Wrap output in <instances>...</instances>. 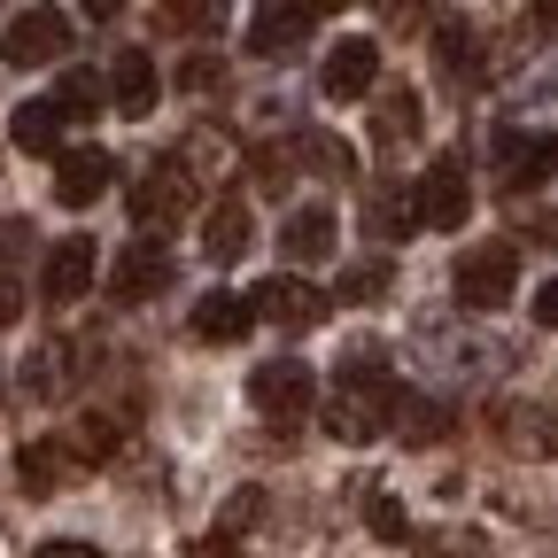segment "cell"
<instances>
[{
	"label": "cell",
	"mask_w": 558,
	"mask_h": 558,
	"mask_svg": "<svg viewBox=\"0 0 558 558\" xmlns=\"http://www.w3.org/2000/svg\"><path fill=\"white\" fill-rule=\"evenodd\" d=\"M411 209H418V233H458L473 218V179L458 156H435L427 171L411 179Z\"/></svg>",
	"instance_id": "4"
},
{
	"label": "cell",
	"mask_w": 558,
	"mask_h": 558,
	"mask_svg": "<svg viewBox=\"0 0 558 558\" xmlns=\"http://www.w3.org/2000/svg\"><path fill=\"white\" fill-rule=\"evenodd\" d=\"M94 264H101V256H94L86 233L54 241V248H47V271H39V295H47V303H78V295L94 288Z\"/></svg>",
	"instance_id": "14"
},
{
	"label": "cell",
	"mask_w": 558,
	"mask_h": 558,
	"mask_svg": "<svg viewBox=\"0 0 558 558\" xmlns=\"http://www.w3.org/2000/svg\"><path fill=\"white\" fill-rule=\"evenodd\" d=\"M396 435H403V442H450V435H458V418H450V403H435V396H403Z\"/></svg>",
	"instance_id": "21"
},
{
	"label": "cell",
	"mask_w": 558,
	"mask_h": 558,
	"mask_svg": "<svg viewBox=\"0 0 558 558\" xmlns=\"http://www.w3.org/2000/svg\"><path fill=\"white\" fill-rule=\"evenodd\" d=\"M256 318L303 333V326H318V318H326V295L311 288L303 271H279V279H264V288H256Z\"/></svg>",
	"instance_id": "11"
},
{
	"label": "cell",
	"mask_w": 558,
	"mask_h": 558,
	"mask_svg": "<svg viewBox=\"0 0 558 558\" xmlns=\"http://www.w3.org/2000/svg\"><path fill=\"white\" fill-rule=\"evenodd\" d=\"M256 326V295H233V288H209L202 303H194V333L202 341H241Z\"/></svg>",
	"instance_id": "17"
},
{
	"label": "cell",
	"mask_w": 558,
	"mask_h": 558,
	"mask_svg": "<svg viewBox=\"0 0 558 558\" xmlns=\"http://www.w3.org/2000/svg\"><path fill=\"white\" fill-rule=\"evenodd\" d=\"M248 403L264 411V427L295 435L303 418L318 411V373H311L303 357H264V365L248 373Z\"/></svg>",
	"instance_id": "2"
},
{
	"label": "cell",
	"mask_w": 558,
	"mask_h": 558,
	"mask_svg": "<svg viewBox=\"0 0 558 558\" xmlns=\"http://www.w3.org/2000/svg\"><path fill=\"white\" fill-rule=\"evenodd\" d=\"M435 62L450 70V78H481V70H488V62L473 54V32H465V24H442V39H435Z\"/></svg>",
	"instance_id": "29"
},
{
	"label": "cell",
	"mask_w": 558,
	"mask_h": 558,
	"mask_svg": "<svg viewBox=\"0 0 558 558\" xmlns=\"http://www.w3.org/2000/svg\"><path fill=\"white\" fill-rule=\"evenodd\" d=\"M303 39H311V9L264 0V9L248 16V54H264V62H288V54H303Z\"/></svg>",
	"instance_id": "13"
},
{
	"label": "cell",
	"mask_w": 558,
	"mask_h": 558,
	"mask_svg": "<svg viewBox=\"0 0 558 558\" xmlns=\"http://www.w3.org/2000/svg\"><path fill=\"white\" fill-rule=\"evenodd\" d=\"M488 156H497V179H505L512 194H527V186L558 179V132H520V124H505L497 140H488Z\"/></svg>",
	"instance_id": "7"
},
{
	"label": "cell",
	"mask_w": 558,
	"mask_h": 558,
	"mask_svg": "<svg viewBox=\"0 0 558 558\" xmlns=\"http://www.w3.org/2000/svg\"><path fill=\"white\" fill-rule=\"evenodd\" d=\"M380 86V39H333V54H326V70H318V94L326 101H365Z\"/></svg>",
	"instance_id": "9"
},
{
	"label": "cell",
	"mask_w": 558,
	"mask_h": 558,
	"mask_svg": "<svg viewBox=\"0 0 558 558\" xmlns=\"http://www.w3.org/2000/svg\"><path fill=\"white\" fill-rule=\"evenodd\" d=\"M62 54H70V16L62 9H16L9 32H0V62H16V70L62 62Z\"/></svg>",
	"instance_id": "8"
},
{
	"label": "cell",
	"mask_w": 558,
	"mask_h": 558,
	"mask_svg": "<svg viewBox=\"0 0 558 558\" xmlns=\"http://www.w3.org/2000/svg\"><path fill=\"white\" fill-rule=\"evenodd\" d=\"M16 256H32V218H0V271Z\"/></svg>",
	"instance_id": "32"
},
{
	"label": "cell",
	"mask_w": 558,
	"mask_h": 558,
	"mask_svg": "<svg viewBox=\"0 0 558 558\" xmlns=\"http://www.w3.org/2000/svg\"><path fill=\"white\" fill-rule=\"evenodd\" d=\"M62 109V124H78V117H101L109 109V70H62V86L47 94Z\"/></svg>",
	"instance_id": "20"
},
{
	"label": "cell",
	"mask_w": 558,
	"mask_h": 558,
	"mask_svg": "<svg viewBox=\"0 0 558 558\" xmlns=\"http://www.w3.org/2000/svg\"><path fill=\"white\" fill-rule=\"evenodd\" d=\"M388 288H396L388 256H365V264H349V279H341V303H380Z\"/></svg>",
	"instance_id": "28"
},
{
	"label": "cell",
	"mask_w": 558,
	"mask_h": 558,
	"mask_svg": "<svg viewBox=\"0 0 558 558\" xmlns=\"http://www.w3.org/2000/svg\"><path fill=\"white\" fill-rule=\"evenodd\" d=\"M365 520H373V535L380 543H418V527H411V512L388 497V488H365Z\"/></svg>",
	"instance_id": "27"
},
{
	"label": "cell",
	"mask_w": 558,
	"mask_h": 558,
	"mask_svg": "<svg viewBox=\"0 0 558 558\" xmlns=\"http://www.w3.org/2000/svg\"><path fill=\"white\" fill-rule=\"evenodd\" d=\"M70 349H78V341H47V349H32V365H24V388H32V396H62V380H70Z\"/></svg>",
	"instance_id": "26"
},
{
	"label": "cell",
	"mask_w": 558,
	"mask_h": 558,
	"mask_svg": "<svg viewBox=\"0 0 558 558\" xmlns=\"http://www.w3.org/2000/svg\"><path fill=\"white\" fill-rule=\"evenodd\" d=\"M171 279H179V256H171L163 241H148V233L109 256V295H117V303H156Z\"/></svg>",
	"instance_id": "6"
},
{
	"label": "cell",
	"mask_w": 558,
	"mask_h": 558,
	"mask_svg": "<svg viewBox=\"0 0 558 558\" xmlns=\"http://www.w3.org/2000/svg\"><path fill=\"white\" fill-rule=\"evenodd\" d=\"M411 132H418V94L411 86H388L380 109H373V140H380V148H403Z\"/></svg>",
	"instance_id": "23"
},
{
	"label": "cell",
	"mask_w": 558,
	"mask_h": 558,
	"mask_svg": "<svg viewBox=\"0 0 558 558\" xmlns=\"http://www.w3.org/2000/svg\"><path fill=\"white\" fill-rule=\"evenodd\" d=\"M109 101H117V117H148V109L163 101V70H156L148 47H124V54L109 62Z\"/></svg>",
	"instance_id": "12"
},
{
	"label": "cell",
	"mask_w": 558,
	"mask_h": 558,
	"mask_svg": "<svg viewBox=\"0 0 558 558\" xmlns=\"http://www.w3.org/2000/svg\"><path fill=\"white\" fill-rule=\"evenodd\" d=\"M512 288H520V248L512 241H481V248H465L450 264V295L465 311H505Z\"/></svg>",
	"instance_id": "3"
},
{
	"label": "cell",
	"mask_w": 558,
	"mask_h": 558,
	"mask_svg": "<svg viewBox=\"0 0 558 558\" xmlns=\"http://www.w3.org/2000/svg\"><path fill=\"white\" fill-rule=\"evenodd\" d=\"M16 473H24V497H54V488L78 473V450H70V442H24Z\"/></svg>",
	"instance_id": "19"
},
{
	"label": "cell",
	"mask_w": 558,
	"mask_h": 558,
	"mask_svg": "<svg viewBox=\"0 0 558 558\" xmlns=\"http://www.w3.org/2000/svg\"><path fill=\"white\" fill-rule=\"evenodd\" d=\"M535 326H550V333H558V271L535 288Z\"/></svg>",
	"instance_id": "34"
},
{
	"label": "cell",
	"mask_w": 558,
	"mask_h": 558,
	"mask_svg": "<svg viewBox=\"0 0 558 558\" xmlns=\"http://www.w3.org/2000/svg\"><path fill=\"white\" fill-rule=\"evenodd\" d=\"M365 226H373L380 241H403V233H418L411 186H373V202H365Z\"/></svg>",
	"instance_id": "22"
},
{
	"label": "cell",
	"mask_w": 558,
	"mask_h": 558,
	"mask_svg": "<svg viewBox=\"0 0 558 558\" xmlns=\"http://www.w3.org/2000/svg\"><path fill=\"white\" fill-rule=\"evenodd\" d=\"M171 86H179V94H218V86H226V62H218V54H194V62L171 70Z\"/></svg>",
	"instance_id": "30"
},
{
	"label": "cell",
	"mask_w": 558,
	"mask_h": 558,
	"mask_svg": "<svg viewBox=\"0 0 558 558\" xmlns=\"http://www.w3.org/2000/svg\"><path fill=\"white\" fill-rule=\"evenodd\" d=\"M163 24H171V32H218L226 16H218V9H163Z\"/></svg>",
	"instance_id": "33"
},
{
	"label": "cell",
	"mask_w": 558,
	"mask_h": 558,
	"mask_svg": "<svg viewBox=\"0 0 558 558\" xmlns=\"http://www.w3.org/2000/svg\"><path fill=\"white\" fill-rule=\"evenodd\" d=\"M32 558H101V550H94V543H39Z\"/></svg>",
	"instance_id": "35"
},
{
	"label": "cell",
	"mask_w": 558,
	"mask_h": 558,
	"mask_svg": "<svg viewBox=\"0 0 558 558\" xmlns=\"http://www.w3.org/2000/svg\"><path fill=\"white\" fill-rule=\"evenodd\" d=\"M403 380L388 365V349L380 341H357V349H341L333 357V396H326V435L349 442V450H365L380 435H396V411H403Z\"/></svg>",
	"instance_id": "1"
},
{
	"label": "cell",
	"mask_w": 558,
	"mask_h": 558,
	"mask_svg": "<svg viewBox=\"0 0 558 558\" xmlns=\"http://www.w3.org/2000/svg\"><path fill=\"white\" fill-rule=\"evenodd\" d=\"M9 132H16V148H32V156H54V140H62V109H54V101H24Z\"/></svg>",
	"instance_id": "24"
},
{
	"label": "cell",
	"mask_w": 558,
	"mask_h": 558,
	"mask_svg": "<svg viewBox=\"0 0 558 558\" xmlns=\"http://www.w3.org/2000/svg\"><path fill=\"white\" fill-rule=\"evenodd\" d=\"M497 435H505L512 450L543 458V450H558V418H550L543 403H497Z\"/></svg>",
	"instance_id": "18"
},
{
	"label": "cell",
	"mask_w": 558,
	"mask_h": 558,
	"mask_svg": "<svg viewBox=\"0 0 558 558\" xmlns=\"http://www.w3.org/2000/svg\"><path fill=\"white\" fill-rule=\"evenodd\" d=\"M256 520H264V488H241V497H226V512H218V543H202V558H218L226 543H241Z\"/></svg>",
	"instance_id": "25"
},
{
	"label": "cell",
	"mask_w": 558,
	"mask_h": 558,
	"mask_svg": "<svg viewBox=\"0 0 558 558\" xmlns=\"http://www.w3.org/2000/svg\"><path fill=\"white\" fill-rule=\"evenodd\" d=\"M24 318V288H9V279H0V326H16Z\"/></svg>",
	"instance_id": "36"
},
{
	"label": "cell",
	"mask_w": 558,
	"mask_h": 558,
	"mask_svg": "<svg viewBox=\"0 0 558 558\" xmlns=\"http://www.w3.org/2000/svg\"><path fill=\"white\" fill-rule=\"evenodd\" d=\"M109 179H117V156H101V148H70V156L54 163V202H62V209H94V202L109 194Z\"/></svg>",
	"instance_id": "15"
},
{
	"label": "cell",
	"mask_w": 558,
	"mask_h": 558,
	"mask_svg": "<svg viewBox=\"0 0 558 558\" xmlns=\"http://www.w3.org/2000/svg\"><path fill=\"white\" fill-rule=\"evenodd\" d=\"M248 248H256V218H248L241 202H218V209H209V226H202V256L226 271V264H241Z\"/></svg>",
	"instance_id": "16"
},
{
	"label": "cell",
	"mask_w": 558,
	"mask_h": 558,
	"mask_svg": "<svg viewBox=\"0 0 558 558\" xmlns=\"http://www.w3.org/2000/svg\"><path fill=\"white\" fill-rule=\"evenodd\" d=\"M411 550H418V558H481V535H465V527H435V535H418Z\"/></svg>",
	"instance_id": "31"
},
{
	"label": "cell",
	"mask_w": 558,
	"mask_h": 558,
	"mask_svg": "<svg viewBox=\"0 0 558 558\" xmlns=\"http://www.w3.org/2000/svg\"><path fill=\"white\" fill-rule=\"evenodd\" d=\"M341 248V218L326 202H303L288 226H279V256H288V271H311V264H326Z\"/></svg>",
	"instance_id": "10"
},
{
	"label": "cell",
	"mask_w": 558,
	"mask_h": 558,
	"mask_svg": "<svg viewBox=\"0 0 558 558\" xmlns=\"http://www.w3.org/2000/svg\"><path fill=\"white\" fill-rule=\"evenodd\" d=\"M194 202H202V186H194V163L163 156L148 179L132 186V226H148V241H156V226H179V218H194Z\"/></svg>",
	"instance_id": "5"
}]
</instances>
